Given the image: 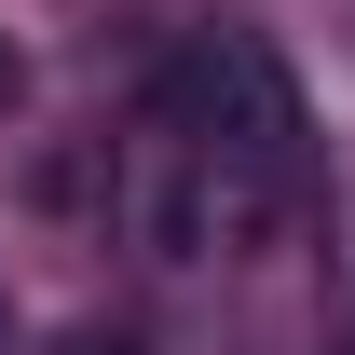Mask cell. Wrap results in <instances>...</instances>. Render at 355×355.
<instances>
[{
  "label": "cell",
  "instance_id": "6da1fadb",
  "mask_svg": "<svg viewBox=\"0 0 355 355\" xmlns=\"http://www.w3.org/2000/svg\"><path fill=\"white\" fill-rule=\"evenodd\" d=\"M83 355H137V342H83Z\"/></svg>",
  "mask_w": 355,
  "mask_h": 355
}]
</instances>
